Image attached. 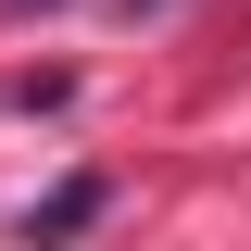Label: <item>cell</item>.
<instances>
[{
  "mask_svg": "<svg viewBox=\"0 0 251 251\" xmlns=\"http://www.w3.org/2000/svg\"><path fill=\"white\" fill-rule=\"evenodd\" d=\"M88 214H100V176H63L50 201H38V214H25V239H75V226H88Z\"/></svg>",
  "mask_w": 251,
  "mask_h": 251,
  "instance_id": "obj_1",
  "label": "cell"
},
{
  "mask_svg": "<svg viewBox=\"0 0 251 251\" xmlns=\"http://www.w3.org/2000/svg\"><path fill=\"white\" fill-rule=\"evenodd\" d=\"M0 13H63V0H0Z\"/></svg>",
  "mask_w": 251,
  "mask_h": 251,
  "instance_id": "obj_2",
  "label": "cell"
},
{
  "mask_svg": "<svg viewBox=\"0 0 251 251\" xmlns=\"http://www.w3.org/2000/svg\"><path fill=\"white\" fill-rule=\"evenodd\" d=\"M126 13H163V0H126Z\"/></svg>",
  "mask_w": 251,
  "mask_h": 251,
  "instance_id": "obj_3",
  "label": "cell"
}]
</instances>
